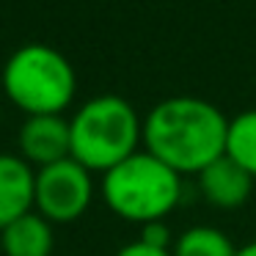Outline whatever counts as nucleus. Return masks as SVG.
<instances>
[{"label": "nucleus", "mask_w": 256, "mask_h": 256, "mask_svg": "<svg viewBox=\"0 0 256 256\" xmlns=\"http://www.w3.org/2000/svg\"><path fill=\"white\" fill-rule=\"evenodd\" d=\"M228 118L210 100L168 96L144 118V146L149 154L182 174H201L226 154Z\"/></svg>", "instance_id": "1"}, {"label": "nucleus", "mask_w": 256, "mask_h": 256, "mask_svg": "<svg viewBox=\"0 0 256 256\" xmlns=\"http://www.w3.org/2000/svg\"><path fill=\"white\" fill-rule=\"evenodd\" d=\"M72 157L88 171H110L138 152L144 140V118L124 96L100 94L80 105L69 118Z\"/></svg>", "instance_id": "2"}, {"label": "nucleus", "mask_w": 256, "mask_h": 256, "mask_svg": "<svg viewBox=\"0 0 256 256\" xmlns=\"http://www.w3.org/2000/svg\"><path fill=\"white\" fill-rule=\"evenodd\" d=\"M102 198L118 218L144 226L176 210L182 176L144 149L102 174Z\"/></svg>", "instance_id": "3"}, {"label": "nucleus", "mask_w": 256, "mask_h": 256, "mask_svg": "<svg viewBox=\"0 0 256 256\" xmlns=\"http://www.w3.org/2000/svg\"><path fill=\"white\" fill-rule=\"evenodd\" d=\"M3 91L28 116H61L78 94V74L50 44H25L3 66Z\"/></svg>", "instance_id": "4"}, {"label": "nucleus", "mask_w": 256, "mask_h": 256, "mask_svg": "<svg viewBox=\"0 0 256 256\" xmlns=\"http://www.w3.org/2000/svg\"><path fill=\"white\" fill-rule=\"evenodd\" d=\"M94 198L91 171L74 157L36 168V212L50 223L78 220Z\"/></svg>", "instance_id": "5"}, {"label": "nucleus", "mask_w": 256, "mask_h": 256, "mask_svg": "<svg viewBox=\"0 0 256 256\" xmlns=\"http://www.w3.org/2000/svg\"><path fill=\"white\" fill-rule=\"evenodd\" d=\"M20 152L34 168L72 157L69 118L64 116H28L20 127Z\"/></svg>", "instance_id": "6"}, {"label": "nucleus", "mask_w": 256, "mask_h": 256, "mask_svg": "<svg viewBox=\"0 0 256 256\" xmlns=\"http://www.w3.org/2000/svg\"><path fill=\"white\" fill-rule=\"evenodd\" d=\"M36 210V168L22 154L0 152V228Z\"/></svg>", "instance_id": "7"}, {"label": "nucleus", "mask_w": 256, "mask_h": 256, "mask_svg": "<svg viewBox=\"0 0 256 256\" xmlns=\"http://www.w3.org/2000/svg\"><path fill=\"white\" fill-rule=\"evenodd\" d=\"M196 176H198V190L204 193V198L218 210H237L250 198V190H254V176L226 154L210 162Z\"/></svg>", "instance_id": "8"}, {"label": "nucleus", "mask_w": 256, "mask_h": 256, "mask_svg": "<svg viewBox=\"0 0 256 256\" xmlns=\"http://www.w3.org/2000/svg\"><path fill=\"white\" fill-rule=\"evenodd\" d=\"M52 245H56L52 223L36 210L0 228V254L3 256H50Z\"/></svg>", "instance_id": "9"}, {"label": "nucleus", "mask_w": 256, "mask_h": 256, "mask_svg": "<svg viewBox=\"0 0 256 256\" xmlns=\"http://www.w3.org/2000/svg\"><path fill=\"white\" fill-rule=\"evenodd\" d=\"M174 256H237V245L226 232L212 226H190L174 240Z\"/></svg>", "instance_id": "10"}, {"label": "nucleus", "mask_w": 256, "mask_h": 256, "mask_svg": "<svg viewBox=\"0 0 256 256\" xmlns=\"http://www.w3.org/2000/svg\"><path fill=\"white\" fill-rule=\"evenodd\" d=\"M226 157L256 179V108L228 118Z\"/></svg>", "instance_id": "11"}, {"label": "nucleus", "mask_w": 256, "mask_h": 256, "mask_svg": "<svg viewBox=\"0 0 256 256\" xmlns=\"http://www.w3.org/2000/svg\"><path fill=\"white\" fill-rule=\"evenodd\" d=\"M140 242L152 245V248H160V250H171V232L162 220H152V223H144L140 226V234H138Z\"/></svg>", "instance_id": "12"}, {"label": "nucleus", "mask_w": 256, "mask_h": 256, "mask_svg": "<svg viewBox=\"0 0 256 256\" xmlns=\"http://www.w3.org/2000/svg\"><path fill=\"white\" fill-rule=\"evenodd\" d=\"M113 256H174V254H171V250L152 248V245H146V242H140V240H135V242L122 245V248H118Z\"/></svg>", "instance_id": "13"}, {"label": "nucleus", "mask_w": 256, "mask_h": 256, "mask_svg": "<svg viewBox=\"0 0 256 256\" xmlns=\"http://www.w3.org/2000/svg\"><path fill=\"white\" fill-rule=\"evenodd\" d=\"M237 256H256V242H248L242 248H237Z\"/></svg>", "instance_id": "14"}, {"label": "nucleus", "mask_w": 256, "mask_h": 256, "mask_svg": "<svg viewBox=\"0 0 256 256\" xmlns=\"http://www.w3.org/2000/svg\"><path fill=\"white\" fill-rule=\"evenodd\" d=\"M0 118H3V113H0Z\"/></svg>", "instance_id": "15"}]
</instances>
